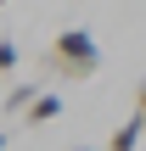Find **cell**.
<instances>
[{"instance_id":"cell-3","label":"cell","mask_w":146,"mask_h":151,"mask_svg":"<svg viewBox=\"0 0 146 151\" xmlns=\"http://www.w3.org/2000/svg\"><path fill=\"white\" fill-rule=\"evenodd\" d=\"M146 134V123L141 118H124L118 129H113V140H107V151H135V140Z\"/></svg>"},{"instance_id":"cell-4","label":"cell","mask_w":146,"mask_h":151,"mask_svg":"<svg viewBox=\"0 0 146 151\" xmlns=\"http://www.w3.org/2000/svg\"><path fill=\"white\" fill-rule=\"evenodd\" d=\"M56 112H62V95H39V101L28 106V123H51Z\"/></svg>"},{"instance_id":"cell-6","label":"cell","mask_w":146,"mask_h":151,"mask_svg":"<svg viewBox=\"0 0 146 151\" xmlns=\"http://www.w3.org/2000/svg\"><path fill=\"white\" fill-rule=\"evenodd\" d=\"M135 118L146 123V84H141V101H135Z\"/></svg>"},{"instance_id":"cell-2","label":"cell","mask_w":146,"mask_h":151,"mask_svg":"<svg viewBox=\"0 0 146 151\" xmlns=\"http://www.w3.org/2000/svg\"><path fill=\"white\" fill-rule=\"evenodd\" d=\"M34 101H39V78H23V84L6 90V112H28Z\"/></svg>"},{"instance_id":"cell-7","label":"cell","mask_w":146,"mask_h":151,"mask_svg":"<svg viewBox=\"0 0 146 151\" xmlns=\"http://www.w3.org/2000/svg\"><path fill=\"white\" fill-rule=\"evenodd\" d=\"M73 151H96V146H73Z\"/></svg>"},{"instance_id":"cell-8","label":"cell","mask_w":146,"mask_h":151,"mask_svg":"<svg viewBox=\"0 0 146 151\" xmlns=\"http://www.w3.org/2000/svg\"><path fill=\"white\" fill-rule=\"evenodd\" d=\"M0 151H6V134H0Z\"/></svg>"},{"instance_id":"cell-1","label":"cell","mask_w":146,"mask_h":151,"mask_svg":"<svg viewBox=\"0 0 146 151\" xmlns=\"http://www.w3.org/2000/svg\"><path fill=\"white\" fill-rule=\"evenodd\" d=\"M45 62H51V73H56V78H73V84H84V78H90V73L101 67L96 34H90V28H62Z\"/></svg>"},{"instance_id":"cell-5","label":"cell","mask_w":146,"mask_h":151,"mask_svg":"<svg viewBox=\"0 0 146 151\" xmlns=\"http://www.w3.org/2000/svg\"><path fill=\"white\" fill-rule=\"evenodd\" d=\"M23 62V50H17V39H0V73H11Z\"/></svg>"}]
</instances>
